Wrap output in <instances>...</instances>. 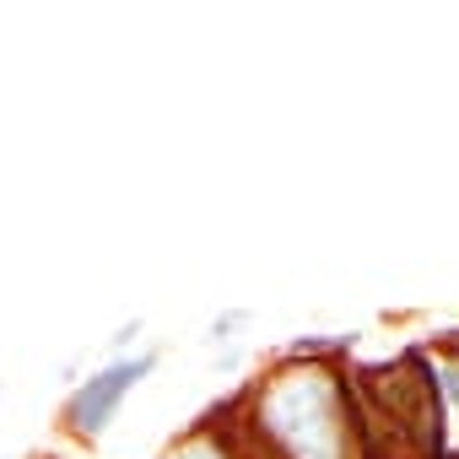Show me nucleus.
Wrapping results in <instances>:
<instances>
[{
    "label": "nucleus",
    "instance_id": "obj_4",
    "mask_svg": "<svg viewBox=\"0 0 459 459\" xmlns=\"http://www.w3.org/2000/svg\"><path fill=\"white\" fill-rule=\"evenodd\" d=\"M249 325H255V308H221V314H211V319H205L200 346H205V351H233L238 330H249Z\"/></svg>",
    "mask_w": 459,
    "mask_h": 459
},
{
    "label": "nucleus",
    "instance_id": "obj_5",
    "mask_svg": "<svg viewBox=\"0 0 459 459\" xmlns=\"http://www.w3.org/2000/svg\"><path fill=\"white\" fill-rule=\"evenodd\" d=\"M141 335H146V319H141V314H135V319H125V325H114V335L103 341V357H98V362L135 357V351H141Z\"/></svg>",
    "mask_w": 459,
    "mask_h": 459
},
{
    "label": "nucleus",
    "instance_id": "obj_1",
    "mask_svg": "<svg viewBox=\"0 0 459 459\" xmlns=\"http://www.w3.org/2000/svg\"><path fill=\"white\" fill-rule=\"evenodd\" d=\"M238 421L271 459H357L341 346H287V357L244 394Z\"/></svg>",
    "mask_w": 459,
    "mask_h": 459
},
{
    "label": "nucleus",
    "instance_id": "obj_6",
    "mask_svg": "<svg viewBox=\"0 0 459 459\" xmlns=\"http://www.w3.org/2000/svg\"><path fill=\"white\" fill-rule=\"evenodd\" d=\"M87 362H92L87 351H76V357H65V362H60V373H55V384H60V389L71 394V389H76V384L87 378Z\"/></svg>",
    "mask_w": 459,
    "mask_h": 459
},
{
    "label": "nucleus",
    "instance_id": "obj_3",
    "mask_svg": "<svg viewBox=\"0 0 459 459\" xmlns=\"http://www.w3.org/2000/svg\"><path fill=\"white\" fill-rule=\"evenodd\" d=\"M157 459H249L244 443H238V427L233 421H221L216 411L205 421H195L184 437H173Z\"/></svg>",
    "mask_w": 459,
    "mask_h": 459
},
{
    "label": "nucleus",
    "instance_id": "obj_2",
    "mask_svg": "<svg viewBox=\"0 0 459 459\" xmlns=\"http://www.w3.org/2000/svg\"><path fill=\"white\" fill-rule=\"evenodd\" d=\"M162 346H141L135 357H119V362H98V368H87V378L60 400V432L65 437H76V443H103L108 437V427L119 421V411H125V400L162 368Z\"/></svg>",
    "mask_w": 459,
    "mask_h": 459
},
{
    "label": "nucleus",
    "instance_id": "obj_7",
    "mask_svg": "<svg viewBox=\"0 0 459 459\" xmlns=\"http://www.w3.org/2000/svg\"><path fill=\"white\" fill-rule=\"evenodd\" d=\"M0 405H6V378H0Z\"/></svg>",
    "mask_w": 459,
    "mask_h": 459
}]
</instances>
